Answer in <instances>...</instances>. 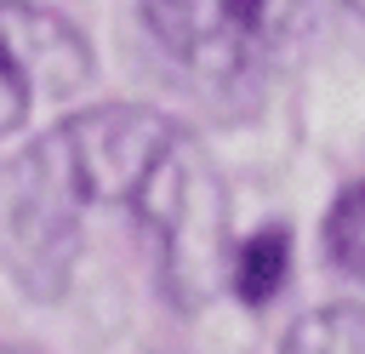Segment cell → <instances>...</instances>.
<instances>
[{
	"mask_svg": "<svg viewBox=\"0 0 365 354\" xmlns=\"http://www.w3.org/2000/svg\"><path fill=\"white\" fill-rule=\"evenodd\" d=\"M279 274H285V228H262L251 246H240L234 251V263H228V280L240 285V297H251V303H262L274 285H279Z\"/></svg>",
	"mask_w": 365,
	"mask_h": 354,
	"instance_id": "7",
	"label": "cell"
},
{
	"mask_svg": "<svg viewBox=\"0 0 365 354\" xmlns=\"http://www.w3.org/2000/svg\"><path fill=\"white\" fill-rule=\"evenodd\" d=\"M325 251H331V263L342 274L365 280V183L336 194V206L325 217Z\"/></svg>",
	"mask_w": 365,
	"mask_h": 354,
	"instance_id": "6",
	"label": "cell"
},
{
	"mask_svg": "<svg viewBox=\"0 0 365 354\" xmlns=\"http://www.w3.org/2000/svg\"><path fill=\"white\" fill-rule=\"evenodd\" d=\"M285 354H365V303L302 314L285 337Z\"/></svg>",
	"mask_w": 365,
	"mask_h": 354,
	"instance_id": "5",
	"label": "cell"
},
{
	"mask_svg": "<svg viewBox=\"0 0 365 354\" xmlns=\"http://www.w3.org/2000/svg\"><path fill=\"white\" fill-rule=\"evenodd\" d=\"M154 40L200 80H251L308 29L314 0H143Z\"/></svg>",
	"mask_w": 365,
	"mask_h": 354,
	"instance_id": "2",
	"label": "cell"
},
{
	"mask_svg": "<svg viewBox=\"0 0 365 354\" xmlns=\"http://www.w3.org/2000/svg\"><path fill=\"white\" fill-rule=\"evenodd\" d=\"M86 40L46 6L0 0V137L23 131L46 103H63L86 86Z\"/></svg>",
	"mask_w": 365,
	"mask_h": 354,
	"instance_id": "4",
	"label": "cell"
},
{
	"mask_svg": "<svg viewBox=\"0 0 365 354\" xmlns=\"http://www.w3.org/2000/svg\"><path fill=\"white\" fill-rule=\"evenodd\" d=\"M137 211V223L154 234V263H160V285L182 303L200 308L217 297V285L228 280L234 263V240H228V194L222 177L211 166V154L177 126V137L160 148V160L148 166V177L137 183V194L125 200Z\"/></svg>",
	"mask_w": 365,
	"mask_h": 354,
	"instance_id": "1",
	"label": "cell"
},
{
	"mask_svg": "<svg viewBox=\"0 0 365 354\" xmlns=\"http://www.w3.org/2000/svg\"><path fill=\"white\" fill-rule=\"evenodd\" d=\"M0 354H17V348H0Z\"/></svg>",
	"mask_w": 365,
	"mask_h": 354,
	"instance_id": "9",
	"label": "cell"
},
{
	"mask_svg": "<svg viewBox=\"0 0 365 354\" xmlns=\"http://www.w3.org/2000/svg\"><path fill=\"white\" fill-rule=\"evenodd\" d=\"M348 6H354V11H365V0H348Z\"/></svg>",
	"mask_w": 365,
	"mask_h": 354,
	"instance_id": "8",
	"label": "cell"
},
{
	"mask_svg": "<svg viewBox=\"0 0 365 354\" xmlns=\"http://www.w3.org/2000/svg\"><path fill=\"white\" fill-rule=\"evenodd\" d=\"M80 217L86 200L51 143V131L29 148V160L17 166L11 183V206H6V246H11V268L29 291L51 297L68 268H74V240H80Z\"/></svg>",
	"mask_w": 365,
	"mask_h": 354,
	"instance_id": "3",
	"label": "cell"
}]
</instances>
